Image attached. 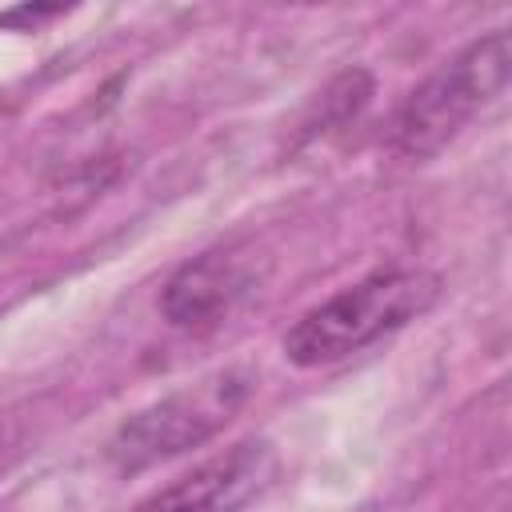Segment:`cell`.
I'll list each match as a JSON object with an SVG mask.
<instances>
[{
	"mask_svg": "<svg viewBox=\"0 0 512 512\" xmlns=\"http://www.w3.org/2000/svg\"><path fill=\"white\" fill-rule=\"evenodd\" d=\"M440 296V276L428 268H388L372 272L324 304L308 308L284 332V356L296 368L336 364L380 336L404 328L408 320L424 316Z\"/></svg>",
	"mask_w": 512,
	"mask_h": 512,
	"instance_id": "6da1fadb",
	"label": "cell"
},
{
	"mask_svg": "<svg viewBox=\"0 0 512 512\" xmlns=\"http://www.w3.org/2000/svg\"><path fill=\"white\" fill-rule=\"evenodd\" d=\"M508 72L512 48L504 28L464 44L404 96L392 120V148L408 160L436 156L508 88Z\"/></svg>",
	"mask_w": 512,
	"mask_h": 512,
	"instance_id": "7a4b0ae2",
	"label": "cell"
},
{
	"mask_svg": "<svg viewBox=\"0 0 512 512\" xmlns=\"http://www.w3.org/2000/svg\"><path fill=\"white\" fill-rule=\"evenodd\" d=\"M252 384L256 376L248 368H224L196 388H180V392L152 400L148 408L132 412L108 436L104 444L108 464L128 476V472H144L160 460H172L188 448L208 444L232 420V412L248 400Z\"/></svg>",
	"mask_w": 512,
	"mask_h": 512,
	"instance_id": "3957f363",
	"label": "cell"
},
{
	"mask_svg": "<svg viewBox=\"0 0 512 512\" xmlns=\"http://www.w3.org/2000/svg\"><path fill=\"white\" fill-rule=\"evenodd\" d=\"M276 468V448L252 436L148 492L132 512H240L272 484Z\"/></svg>",
	"mask_w": 512,
	"mask_h": 512,
	"instance_id": "277c9868",
	"label": "cell"
},
{
	"mask_svg": "<svg viewBox=\"0 0 512 512\" xmlns=\"http://www.w3.org/2000/svg\"><path fill=\"white\" fill-rule=\"evenodd\" d=\"M256 284L252 264L232 248H212L180 264L164 292H160V316L172 328L204 332L216 328Z\"/></svg>",
	"mask_w": 512,
	"mask_h": 512,
	"instance_id": "5b68a950",
	"label": "cell"
},
{
	"mask_svg": "<svg viewBox=\"0 0 512 512\" xmlns=\"http://www.w3.org/2000/svg\"><path fill=\"white\" fill-rule=\"evenodd\" d=\"M16 452H20V448H16V436H12V428H4V424H0V476L12 468Z\"/></svg>",
	"mask_w": 512,
	"mask_h": 512,
	"instance_id": "8992f818",
	"label": "cell"
}]
</instances>
